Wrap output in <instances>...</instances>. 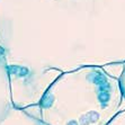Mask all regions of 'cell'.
<instances>
[{
	"label": "cell",
	"mask_w": 125,
	"mask_h": 125,
	"mask_svg": "<svg viewBox=\"0 0 125 125\" xmlns=\"http://www.w3.org/2000/svg\"><path fill=\"white\" fill-rule=\"evenodd\" d=\"M108 125H125V109L119 112Z\"/></svg>",
	"instance_id": "2"
},
{
	"label": "cell",
	"mask_w": 125,
	"mask_h": 125,
	"mask_svg": "<svg viewBox=\"0 0 125 125\" xmlns=\"http://www.w3.org/2000/svg\"><path fill=\"white\" fill-rule=\"evenodd\" d=\"M118 82H119V88H121V91H122L123 98L125 100V62L123 63V71L118 78Z\"/></svg>",
	"instance_id": "3"
},
{
	"label": "cell",
	"mask_w": 125,
	"mask_h": 125,
	"mask_svg": "<svg viewBox=\"0 0 125 125\" xmlns=\"http://www.w3.org/2000/svg\"><path fill=\"white\" fill-rule=\"evenodd\" d=\"M123 102L118 79L88 65L62 73L37 107L45 125H108L125 109Z\"/></svg>",
	"instance_id": "1"
}]
</instances>
